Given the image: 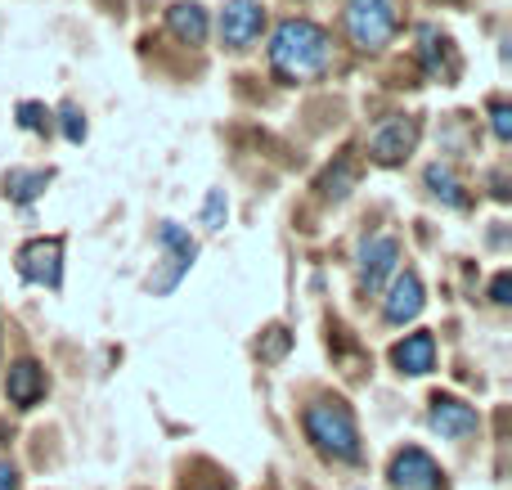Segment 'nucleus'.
<instances>
[{
	"label": "nucleus",
	"mask_w": 512,
	"mask_h": 490,
	"mask_svg": "<svg viewBox=\"0 0 512 490\" xmlns=\"http://www.w3.org/2000/svg\"><path fill=\"white\" fill-rule=\"evenodd\" d=\"M328 63H333V41L319 23L310 18H288V23L274 27L270 36V68L279 81L297 86V81L324 77Z\"/></svg>",
	"instance_id": "nucleus-1"
},
{
	"label": "nucleus",
	"mask_w": 512,
	"mask_h": 490,
	"mask_svg": "<svg viewBox=\"0 0 512 490\" xmlns=\"http://www.w3.org/2000/svg\"><path fill=\"white\" fill-rule=\"evenodd\" d=\"M306 437L315 441L319 455L355 464L360 459V428H355V414L342 401H315L306 410Z\"/></svg>",
	"instance_id": "nucleus-2"
},
{
	"label": "nucleus",
	"mask_w": 512,
	"mask_h": 490,
	"mask_svg": "<svg viewBox=\"0 0 512 490\" xmlns=\"http://www.w3.org/2000/svg\"><path fill=\"white\" fill-rule=\"evenodd\" d=\"M400 27L396 0H346V36L360 50H382Z\"/></svg>",
	"instance_id": "nucleus-3"
},
{
	"label": "nucleus",
	"mask_w": 512,
	"mask_h": 490,
	"mask_svg": "<svg viewBox=\"0 0 512 490\" xmlns=\"http://www.w3.org/2000/svg\"><path fill=\"white\" fill-rule=\"evenodd\" d=\"M265 27V5L261 0H225L221 9V41L230 50H248Z\"/></svg>",
	"instance_id": "nucleus-4"
},
{
	"label": "nucleus",
	"mask_w": 512,
	"mask_h": 490,
	"mask_svg": "<svg viewBox=\"0 0 512 490\" xmlns=\"http://www.w3.org/2000/svg\"><path fill=\"white\" fill-rule=\"evenodd\" d=\"M387 477L396 490H441V468H436V459L418 446L400 450V455L391 459Z\"/></svg>",
	"instance_id": "nucleus-5"
},
{
	"label": "nucleus",
	"mask_w": 512,
	"mask_h": 490,
	"mask_svg": "<svg viewBox=\"0 0 512 490\" xmlns=\"http://www.w3.org/2000/svg\"><path fill=\"white\" fill-rule=\"evenodd\" d=\"M18 270H23V279H32V284L59 288V279H63V243L59 239L27 243V248L18 252Z\"/></svg>",
	"instance_id": "nucleus-6"
},
{
	"label": "nucleus",
	"mask_w": 512,
	"mask_h": 490,
	"mask_svg": "<svg viewBox=\"0 0 512 490\" xmlns=\"http://www.w3.org/2000/svg\"><path fill=\"white\" fill-rule=\"evenodd\" d=\"M414 144H418V122H414V117H391V122H382L378 131H373L369 153L391 167V162L409 158V153H414Z\"/></svg>",
	"instance_id": "nucleus-7"
},
{
	"label": "nucleus",
	"mask_w": 512,
	"mask_h": 490,
	"mask_svg": "<svg viewBox=\"0 0 512 490\" xmlns=\"http://www.w3.org/2000/svg\"><path fill=\"white\" fill-rule=\"evenodd\" d=\"M427 419H432V428L441 432L445 441H468L481 423L472 405H463L459 396H441V392L432 396V414H427Z\"/></svg>",
	"instance_id": "nucleus-8"
},
{
	"label": "nucleus",
	"mask_w": 512,
	"mask_h": 490,
	"mask_svg": "<svg viewBox=\"0 0 512 490\" xmlns=\"http://www.w3.org/2000/svg\"><path fill=\"white\" fill-rule=\"evenodd\" d=\"M423 279L414 275V270H405V275L391 279L387 288V302H382V315H387V324H409L418 320V311H423Z\"/></svg>",
	"instance_id": "nucleus-9"
},
{
	"label": "nucleus",
	"mask_w": 512,
	"mask_h": 490,
	"mask_svg": "<svg viewBox=\"0 0 512 490\" xmlns=\"http://www.w3.org/2000/svg\"><path fill=\"white\" fill-rule=\"evenodd\" d=\"M396 261H400V243L391 239V234H378V239L364 243V248H360V279H364V288H369V293H378L382 279L396 270Z\"/></svg>",
	"instance_id": "nucleus-10"
},
{
	"label": "nucleus",
	"mask_w": 512,
	"mask_h": 490,
	"mask_svg": "<svg viewBox=\"0 0 512 490\" xmlns=\"http://www.w3.org/2000/svg\"><path fill=\"white\" fill-rule=\"evenodd\" d=\"M391 365H396L400 374H409V378L432 374L436 369V338L432 333H409L405 342L391 347Z\"/></svg>",
	"instance_id": "nucleus-11"
},
{
	"label": "nucleus",
	"mask_w": 512,
	"mask_h": 490,
	"mask_svg": "<svg viewBox=\"0 0 512 490\" xmlns=\"http://www.w3.org/2000/svg\"><path fill=\"white\" fill-rule=\"evenodd\" d=\"M5 396H9V405H18V410L36 405L45 396V369L36 365V360H18V365H9Z\"/></svg>",
	"instance_id": "nucleus-12"
},
{
	"label": "nucleus",
	"mask_w": 512,
	"mask_h": 490,
	"mask_svg": "<svg viewBox=\"0 0 512 490\" xmlns=\"http://www.w3.org/2000/svg\"><path fill=\"white\" fill-rule=\"evenodd\" d=\"M167 23H171V32H176L185 45H203L207 41V9L194 5V0H180V5H171L167 9Z\"/></svg>",
	"instance_id": "nucleus-13"
},
{
	"label": "nucleus",
	"mask_w": 512,
	"mask_h": 490,
	"mask_svg": "<svg viewBox=\"0 0 512 490\" xmlns=\"http://www.w3.org/2000/svg\"><path fill=\"white\" fill-rule=\"evenodd\" d=\"M423 59H427V72H432V77H445V81L459 77V54H454L450 36H436L432 27L423 32Z\"/></svg>",
	"instance_id": "nucleus-14"
},
{
	"label": "nucleus",
	"mask_w": 512,
	"mask_h": 490,
	"mask_svg": "<svg viewBox=\"0 0 512 490\" xmlns=\"http://www.w3.org/2000/svg\"><path fill=\"white\" fill-rule=\"evenodd\" d=\"M427 185H432V194L436 198H445V203L450 207H468V198L459 194V176H454L450 167H441V162H436V167H427Z\"/></svg>",
	"instance_id": "nucleus-15"
},
{
	"label": "nucleus",
	"mask_w": 512,
	"mask_h": 490,
	"mask_svg": "<svg viewBox=\"0 0 512 490\" xmlns=\"http://www.w3.org/2000/svg\"><path fill=\"white\" fill-rule=\"evenodd\" d=\"M45 180H50V171H9L5 189L18 198V203H27V198H36L45 189Z\"/></svg>",
	"instance_id": "nucleus-16"
},
{
	"label": "nucleus",
	"mask_w": 512,
	"mask_h": 490,
	"mask_svg": "<svg viewBox=\"0 0 512 490\" xmlns=\"http://www.w3.org/2000/svg\"><path fill=\"white\" fill-rule=\"evenodd\" d=\"M490 117H495V135H499V140H508V135H512V113H508V104H495V108H490Z\"/></svg>",
	"instance_id": "nucleus-17"
},
{
	"label": "nucleus",
	"mask_w": 512,
	"mask_h": 490,
	"mask_svg": "<svg viewBox=\"0 0 512 490\" xmlns=\"http://www.w3.org/2000/svg\"><path fill=\"white\" fill-rule=\"evenodd\" d=\"M63 131H68V140H72V144H77L81 135H86V122L77 117V108H63Z\"/></svg>",
	"instance_id": "nucleus-18"
},
{
	"label": "nucleus",
	"mask_w": 512,
	"mask_h": 490,
	"mask_svg": "<svg viewBox=\"0 0 512 490\" xmlns=\"http://www.w3.org/2000/svg\"><path fill=\"white\" fill-rule=\"evenodd\" d=\"M221 212H225V198L212 194V198H207V225H212V230L221 225Z\"/></svg>",
	"instance_id": "nucleus-19"
},
{
	"label": "nucleus",
	"mask_w": 512,
	"mask_h": 490,
	"mask_svg": "<svg viewBox=\"0 0 512 490\" xmlns=\"http://www.w3.org/2000/svg\"><path fill=\"white\" fill-rule=\"evenodd\" d=\"M18 113H23V126H27V131H36V126H41V108H36V104H23Z\"/></svg>",
	"instance_id": "nucleus-20"
},
{
	"label": "nucleus",
	"mask_w": 512,
	"mask_h": 490,
	"mask_svg": "<svg viewBox=\"0 0 512 490\" xmlns=\"http://www.w3.org/2000/svg\"><path fill=\"white\" fill-rule=\"evenodd\" d=\"M0 490H18V473L9 464H0Z\"/></svg>",
	"instance_id": "nucleus-21"
},
{
	"label": "nucleus",
	"mask_w": 512,
	"mask_h": 490,
	"mask_svg": "<svg viewBox=\"0 0 512 490\" xmlns=\"http://www.w3.org/2000/svg\"><path fill=\"white\" fill-rule=\"evenodd\" d=\"M490 293H495V302H508V275H499V279H495V288H490Z\"/></svg>",
	"instance_id": "nucleus-22"
},
{
	"label": "nucleus",
	"mask_w": 512,
	"mask_h": 490,
	"mask_svg": "<svg viewBox=\"0 0 512 490\" xmlns=\"http://www.w3.org/2000/svg\"><path fill=\"white\" fill-rule=\"evenodd\" d=\"M194 490H207V486H194Z\"/></svg>",
	"instance_id": "nucleus-23"
}]
</instances>
